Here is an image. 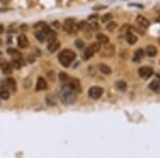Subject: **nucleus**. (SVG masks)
<instances>
[{
    "label": "nucleus",
    "mask_w": 160,
    "mask_h": 158,
    "mask_svg": "<svg viewBox=\"0 0 160 158\" xmlns=\"http://www.w3.org/2000/svg\"><path fill=\"white\" fill-rule=\"evenodd\" d=\"M59 95H60L62 103L65 104V105H72L77 99V92H75L68 85V84L62 85L60 92H59Z\"/></svg>",
    "instance_id": "nucleus-1"
},
{
    "label": "nucleus",
    "mask_w": 160,
    "mask_h": 158,
    "mask_svg": "<svg viewBox=\"0 0 160 158\" xmlns=\"http://www.w3.org/2000/svg\"><path fill=\"white\" fill-rule=\"evenodd\" d=\"M59 62H60L61 65H63L64 67H69L75 59H76V54L74 53L71 49H64L59 54Z\"/></svg>",
    "instance_id": "nucleus-2"
},
{
    "label": "nucleus",
    "mask_w": 160,
    "mask_h": 158,
    "mask_svg": "<svg viewBox=\"0 0 160 158\" xmlns=\"http://www.w3.org/2000/svg\"><path fill=\"white\" fill-rule=\"evenodd\" d=\"M99 50H100V44L98 42L91 44L90 46H88V48L86 49V51H84L83 59L84 60H88V59H90L91 57H93L96 53H98Z\"/></svg>",
    "instance_id": "nucleus-3"
},
{
    "label": "nucleus",
    "mask_w": 160,
    "mask_h": 158,
    "mask_svg": "<svg viewBox=\"0 0 160 158\" xmlns=\"http://www.w3.org/2000/svg\"><path fill=\"white\" fill-rule=\"evenodd\" d=\"M63 29L68 33H75L78 31V27H77V24L75 23L74 19L68 18L65 19V22L63 24Z\"/></svg>",
    "instance_id": "nucleus-4"
},
{
    "label": "nucleus",
    "mask_w": 160,
    "mask_h": 158,
    "mask_svg": "<svg viewBox=\"0 0 160 158\" xmlns=\"http://www.w3.org/2000/svg\"><path fill=\"white\" fill-rule=\"evenodd\" d=\"M102 93H104V89L102 87H92L89 90V96L92 99H98L99 97H102Z\"/></svg>",
    "instance_id": "nucleus-5"
},
{
    "label": "nucleus",
    "mask_w": 160,
    "mask_h": 158,
    "mask_svg": "<svg viewBox=\"0 0 160 158\" xmlns=\"http://www.w3.org/2000/svg\"><path fill=\"white\" fill-rule=\"evenodd\" d=\"M153 73H154L153 69H152V67H149V66H142V67H140V69H138L139 76H140L141 78H143V79H148L149 77L153 75Z\"/></svg>",
    "instance_id": "nucleus-6"
},
{
    "label": "nucleus",
    "mask_w": 160,
    "mask_h": 158,
    "mask_svg": "<svg viewBox=\"0 0 160 158\" xmlns=\"http://www.w3.org/2000/svg\"><path fill=\"white\" fill-rule=\"evenodd\" d=\"M3 85L7 88L8 90H11L12 92L16 91L17 85H16V81H15L14 78H8V79H6V81H4Z\"/></svg>",
    "instance_id": "nucleus-7"
},
{
    "label": "nucleus",
    "mask_w": 160,
    "mask_h": 158,
    "mask_svg": "<svg viewBox=\"0 0 160 158\" xmlns=\"http://www.w3.org/2000/svg\"><path fill=\"white\" fill-rule=\"evenodd\" d=\"M17 44H18L19 48H26L29 45V41H28V38L25 34H20L17 38Z\"/></svg>",
    "instance_id": "nucleus-8"
},
{
    "label": "nucleus",
    "mask_w": 160,
    "mask_h": 158,
    "mask_svg": "<svg viewBox=\"0 0 160 158\" xmlns=\"http://www.w3.org/2000/svg\"><path fill=\"white\" fill-rule=\"evenodd\" d=\"M68 85L74 90L75 92H81V84H80V81L78 79H72L71 81L68 82Z\"/></svg>",
    "instance_id": "nucleus-9"
},
{
    "label": "nucleus",
    "mask_w": 160,
    "mask_h": 158,
    "mask_svg": "<svg viewBox=\"0 0 160 158\" xmlns=\"http://www.w3.org/2000/svg\"><path fill=\"white\" fill-rule=\"evenodd\" d=\"M115 53V48L113 45H108L106 44L105 46V49H104V53H102V56H106V57H112L114 55Z\"/></svg>",
    "instance_id": "nucleus-10"
},
{
    "label": "nucleus",
    "mask_w": 160,
    "mask_h": 158,
    "mask_svg": "<svg viewBox=\"0 0 160 158\" xmlns=\"http://www.w3.org/2000/svg\"><path fill=\"white\" fill-rule=\"evenodd\" d=\"M47 89V82L46 80L43 78V77H40L38 79V82H37V91H43V90H46Z\"/></svg>",
    "instance_id": "nucleus-11"
},
{
    "label": "nucleus",
    "mask_w": 160,
    "mask_h": 158,
    "mask_svg": "<svg viewBox=\"0 0 160 158\" xmlns=\"http://www.w3.org/2000/svg\"><path fill=\"white\" fill-rule=\"evenodd\" d=\"M137 23H138V25L142 28H148V26H149V22L144 16H142V15L137 16Z\"/></svg>",
    "instance_id": "nucleus-12"
},
{
    "label": "nucleus",
    "mask_w": 160,
    "mask_h": 158,
    "mask_svg": "<svg viewBox=\"0 0 160 158\" xmlns=\"http://www.w3.org/2000/svg\"><path fill=\"white\" fill-rule=\"evenodd\" d=\"M148 89L155 93H159L160 92V82L158 80H153V81L148 84Z\"/></svg>",
    "instance_id": "nucleus-13"
},
{
    "label": "nucleus",
    "mask_w": 160,
    "mask_h": 158,
    "mask_svg": "<svg viewBox=\"0 0 160 158\" xmlns=\"http://www.w3.org/2000/svg\"><path fill=\"white\" fill-rule=\"evenodd\" d=\"M47 48H48V50H49L50 53H55V51H57L59 48H60V43H59L57 40L51 41V42L48 43Z\"/></svg>",
    "instance_id": "nucleus-14"
},
{
    "label": "nucleus",
    "mask_w": 160,
    "mask_h": 158,
    "mask_svg": "<svg viewBox=\"0 0 160 158\" xmlns=\"http://www.w3.org/2000/svg\"><path fill=\"white\" fill-rule=\"evenodd\" d=\"M145 54L148 55V57H151V58H153L157 55V48L155 47L154 45H148L146 46V49H145Z\"/></svg>",
    "instance_id": "nucleus-15"
},
{
    "label": "nucleus",
    "mask_w": 160,
    "mask_h": 158,
    "mask_svg": "<svg viewBox=\"0 0 160 158\" xmlns=\"http://www.w3.org/2000/svg\"><path fill=\"white\" fill-rule=\"evenodd\" d=\"M144 56V51L142 50V49H137L135 51V54H133V57H132V61L133 62H139L142 60V58H143Z\"/></svg>",
    "instance_id": "nucleus-16"
},
{
    "label": "nucleus",
    "mask_w": 160,
    "mask_h": 158,
    "mask_svg": "<svg viewBox=\"0 0 160 158\" xmlns=\"http://www.w3.org/2000/svg\"><path fill=\"white\" fill-rule=\"evenodd\" d=\"M115 88L118 90V91H122V92H125L127 90V84H126L124 80H118L115 82Z\"/></svg>",
    "instance_id": "nucleus-17"
},
{
    "label": "nucleus",
    "mask_w": 160,
    "mask_h": 158,
    "mask_svg": "<svg viewBox=\"0 0 160 158\" xmlns=\"http://www.w3.org/2000/svg\"><path fill=\"white\" fill-rule=\"evenodd\" d=\"M22 64H24V61H22V57H16V58H13V63H12V65L14 66L16 69H22Z\"/></svg>",
    "instance_id": "nucleus-18"
},
{
    "label": "nucleus",
    "mask_w": 160,
    "mask_h": 158,
    "mask_svg": "<svg viewBox=\"0 0 160 158\" xmlns=\"http://www.w3.org/2000/svg\"><path fill=\"white\" fill-rule=\"evenodd\" d=\"M9 97H10V91L4 85H2L1 89H0V98L7 100V99H9Z\"/></svg>",
    "instance_id": "nucleus-19"
},
{
    "label": "nucleus",
    "mask_w": 160,
    "mask_h": 158,
    "mask_svg": "<svg viewBox=\"0 0 160 158\" xmlns=\"http://www.w3.org/2000/svg\"><path fill=\"white\" fill-rule=\"evenodd\" d=\"M1 71L3 72L4 74H11L12 73V65L8 62H4V63L1 64Z\"/></svg>",
    "instance_id": "nucleus-20"
},
{
    "label": "nucleus",
    "mask_w": 160,
    "mask_h": 158,
    "mask_svg": "<svg viewBox=\"0 0 160 158\" xmlns=\"http://www.w3.org/2000/svg\"><path fill=\"white\" fill-rule=\"evenodd\" d=\"M97 42L100 45H106V44H109V38L105 34H98L97 35Z\"/></svg>",
    "instance_id": "nucleus-21"
},
{
    "label": "nucleus",
    "mask_w": 160,
    "mask_h": 158,
    "mask_svg": "<svg viewBox=\"0 0 160 158\" xmlns=\"http://www.w3.org/2000/svg\"><path fill=\"white\" fill-rule=\"evenodd\" d=\"M99 71L105 75H110L111 74V69L108 65H106L105 63H100L99 64Z\"/></svg>",
    "instance_id": "nucleus-22"
},
{
    "label": "nucleus",
    "mask_w": 160,
    "mask_h": 158,
    "mask_svg": "<svg viewBox=\"0 0 160 158\" xmlns=\"http://www.w3.org/2000/svg\"><path fill=\"white\" fill-rule=\"evenodd\" d=\"M35 38H38L40 42H45L46 41V35H45V33L43 32V30H38L37 33H35Z\"/></svg>",
    "instance_id": "nucleus-23"
},
{
    "label": "nucleus",
    "mask_w": 160,
    "mask_h": 158,
    "mask_svg": "<svg viewBox=\"0 0 160 158\" xmlns=\"http://www.w3.org/2000/svg\"><path fill=\"white\" fill-rule=\"evenodd\" d=\"M127 42L130 44V45H132V44H135L137 42V40H138V38L136 37V35H133V34H131V33L129 32L127 34Z\"/></svg>",
    "instance_id": "nucleus-24"
},
{
    "label": "nucleus",
    "mask_w": 160,
    "mask_h": 158,
    "mask_svg": "<svg viewBox=\"0 0 160 158\" xmlns=\"http://www.w3.org/2000/svg\"><path fill=\"white\" fill-rule=\"evenodd\" d=\"M8 54L12 55L13 58H16V57H22V54H20L18 50H16V49H13V48L8 49Z\"/></svg>",
    "instance_id": "nucleus-25"
},
{
    "label": "nucleus",
    "mask_w": 160,
    "mask_h": 158,
    "mask_svg": "<svg viewBox=\"0 0 160 158\" xmlns=\"http://www.w3.org/2000/svg\"><path fill=\"white\" fill-rule=\"evenodd\" d=\"M59 79H60L61 82H66V81H68V80H69L68 74L64 73V72H61V73L59 74Z\"/></svg>",
    "instance_id": "nucleus-26"
},
{
    "label": "nucleus",
    "mask_w": 160,
    "mask_h": 158,
    "mask_svg": "<svg viewBox=\"0 0 160 158\" xmlns=\"http://www.w3.org/2000/svg\"><path fill=\"white\" fill-rule=\"evenodd\" d=\"M113 19V15L110 14V13H108V14H105L104 16L102 17V23H108L110 22V20Z\"/></svg>",
    "instance_id": "nucleus-27"
},
{
    "label": "nucleus",
    "mask_w": 160,
    "mask_h": 158,
    "mask_svg": "<svg viewBox=\"0 0 160 158\" xmlns=\"http://www.w3.org/2000/svg\"><path fill=\"white\" fill-rule=\"evenodd\" d=\"M118 28V24L117 23H113V22H111L109 23V24L107 25V29L109 30V31H114L115 29Z\"/></svg>",
    "instance_id": "nucleus-28"
},
{
    "label": "nucleus",
    "mask_w": 160,
    "mask_h": 158,
    "mask_svg": "<svg viewBox=\"0 0 160 158\" xmlns=\"http://www.w3.org/2000/svg\"><path fill=\"white\" fill-rule=\"evenodd\" d=\"M75 45H76V47H77V48L81 49V48H83V46H84V43L82 42L81 40H77L76 42H75Z\"/></svg>",
    "instance_id": "nucleus-29"
},
{
    "label": "nucleus",
    "mask_w": 160,
    "mask_h": 158,
    "mask_svg": "<svg viewBox=\"0 0 160 158\" xmlns=\"http://www.w3.org/2000/svg\"><path fill=\"white\" fill-rule=\"evenodd\" d=\"M3 29H4V28H3V26H2V25H0V34H1V33L3 32Z\"/></svg>",
    "instance_id": "nucleus-30"
},
{
    "label": "nucleus",
    "mask_w": 160,
    "mask_h": 158,
    "mask_svg": "<svg viewBox=\"0 0 160 158\" xmlns=\"http://www.w3.org/2000/svg\"><path fill=\"white\" fill-rule=\"evenodd\" d=\"M0 1H1L2 3H7V2H9L10 0H0Z\"/></svg>",
    "instance_id": "nucleus-31"
},
{
    "label": "nucleus",
    "mask_w": 160,
    "mask_h": 158,
    "mask_svg": "<svg viewBox=\"0 0 160 158\" xmlns=\"http://www.w3.org/2000/svg\"><path fill=\"white\" fill-rule=\"evenodd\" d=\"M158 81L160 82V74H158Z\"/></svg>",
    "instance_id": "nucleus-32"
}]
</instances>
